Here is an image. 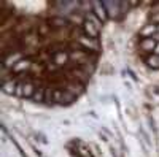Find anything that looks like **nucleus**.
Returning a JSON list of instances; mask_svg holds the SVG:
<instances>
[{
	"label": "nucleus",
	"mask_w": 159,
	"mask_h": 157,
	"mask_svg": "<svg viewBox=\"0 0 159 157\" xmlns=\"http://www.w3.org/2000/svg\"><path fill=\"white\" fill-rule=\"evenodd\" d=\"M156 32H157V25L148 22V24L140 30V37H142V40H143V38H153V37L156 35Z\"/></svg>",
	"instance_id": "nucleus-11"
},
{
	"label": "nucleus",
	"mask_w": 159,
	"mask_h": 157,
	"mask_svg": "<svg viewBox=\"0 0 159 157\" xmlns=\"http://www.w3.org/2000/svg\"><path fill=\"white\" fill-rule=\"evenodd\" d=\"M153 54L159 56V41H157V45H156V49H154V52H153Z\"/></svg>",
	"instance_id": "nucleus-18"
},
{
	"label": "nucleus",
	"mask_w": 159,
	"mask_h": 157,
	"mask_svg": "<svg viewBox=\"0 0 159 157\" xmlns=\"http://www.w3.org/2000/svg\"><path fill=\"white\" fill-rule=\"evenodd\" d=\"M150 24L159 25V11H153V15L150 16Z\"/></svg>",
	"instance_id": "nucleus-16"
},
{
	"label": "nucleus",
	"mask_w": 159,
	"mask_h": 157,
	"mask_svg": "<svg viewBox=\"0 0 159 157\" xmlns=\"http://www.w3.org/2000/svg\"><path fill=\"white\" fill-rule=\"evenodd\" d=\"M32 63H34V60H32L30 57H24L21 62H18L15 67L11 68V72H13V75L27 73V72H30V68H32Z\"/></svg>",
	"instance_id": "nucleus-4"
},
{
	"label": "nucleus",
	"mask_w": 159,
	"mask_h": 157,
	"mask_svg": "<svg viewBox=\"0 0 159 157\" xmlns=\"http://www.w3.org/2000/svg\"><path fill=\"white\" fill-rule=\"evenodd\" d=\"M52 62H54L59 68H62V67H69V65H70V54H69V51L56 52V54L52 56Z\"/></svg>",
	"instance_id": "nucleus-5"
},
{
	"label": "nucleus",
	"mask_w": 159,
	"mask_h": 157,
	"mask_svg": "<svg viewBox=\"0 0 159 157\" xmlns=\"http://www.w3.org/2000/svg\"><path fill=\"white\" fill-rule=\"evenodd\" d=\"M78 43L81 45L86 51L94 52V54H99V51H100V45H99L97 38H91V37H88V35H84V33L78 38Z\"/></svg>",
	"instance_id": "nucleus-1"
},
{
	"label": "nucleus",
	"mask_w": 159,
	"mask_h": 157,
	"mask_svg": "<svg viewBox=\"0 0 159 157\" xmlns=\"http://www.w3.org/2000/svg\"><path fill=\"white\" fill-rule=\"evenodd\" d=\"M157 32H159V25H157Z\"/></svg>",
	"instance_id": "nucleus-19"
},
{
	"label": "nucleus",
	"mask_w": 159,
	"mask_h": 157,
	"mask_svg": "<svg viewBox=\"0 0 159 157\" xmlns=\"http://www.w3.org/2000/svg\"><path fill=\"white\" fill-rule=\"evenodd\" d=\"M65 90H69L70 94H73L75 97L81 95L83 90H84V84L78 80H73V81H67V86H65Z\"/></svg>",
	"instance_id": "nucleus-7"
},
{
	"label": "nucleus",
	"mask_w": 159,
	"mask_h": 157,
	"mask_svg": "<svg viewBox=\"0 0 159 157\" xmlns=\"http://www.w3.org/2000/svg\"><path fill=\"white\" fill-rule=\"evenodd\" d=\"M83 32L84 35L91 37V38H99V27H96L91 21H86L84 19V24H83Z\"/></svg>",
	"instance_id": "nucleus-9"
},
{
	"label": "nucleus",
	"mask_w": 159,
	"mask_h": 157,
	"mask_svg": "<svg viewBox=\"0 0 159 157\" xmlns=\"http://www.w3.org/2000/svg\"><path fill=\"white\" fill-rule=\"evenodd\" d=\"M119 5L121 2H103V7L107 8V13H108V18H118L119 16Z\"/></svg>",
	"instance_id": "nucleus-8"
},
{
	"label": "nucleus",
	"mask_w": 159,
	"mask_h": 157,
	"mask_svg": "<svg viewBox=\"0 0 159 157\" xmlns=\"http://www.w3.org/2000/svg\"><path fill=\"white\" fill-rule=\"evenodd\" d=\"M22 86H24V83H18V86H16V97H22Z\"/></svg>",
	"instance_id": "nucleus-17"
},
{
	"label": "nucleus",
	"mask_w": 159,
	"mask_h": 157,
	"mask_svg": "<svg viewBox=\"0 0 159 157\" xmlns=\"http://www.w3.org/2000/svg\"><path fill=\"white\" fill-rule=\"evenodd\" d=\"M92 13L97 16L100 22H105L108 19V13H107V8L103 7V2H92Z\"/></svg>",
	"instance_id": "nucleus-6"
},
{
	"label": "nucleus",
	"mask_w": 159,
	"mask_h": 157,
	"mask_svg": "<svg viewBox=\"0 0 159 157\" xmlns=\"http://www.w3.org/2000/svg\"><path fill=\"white\" fill-rule=\"evenodd\" d=\"M24 52L22 51H18V52H10V54H5L2 56L0 59H2V67H7V68H13L18 62H21L24 59Z\"/></svg>",
	"instance_id": "nucleus-2"
},
{
	"label": "nucleus",
	"mask_w": 159,
	"mask_h": 157,
	"mask_svg": "<svg viewBox=\"0 0 159 157\" xmlns=\"http://www.w3.org/2000/svg\"><path fill=\"white\" fill-rule=\"evenodd\" d=\"M48 24H49V27L52 30H61V29H69L72 27V24L67 18H64V16H52V18H48L46 19Z\"/></svg>",
	"instance_id": "nucleus-3"
},
{
	"label": "nucleus",
	"mask_w": 159,
	"mask_h": 157,
	"mask_svg": "<svg viewBox=\"0 0 159 157\" xmlns=\"http://www.w3.org/2000/svg\"><path fill=\"white\" fill-rule=\"evenodd\" d=\"M16 86H18V81L13 78V80H10L7 83H2V90L8 95H15L16 94Z\"/></svg>",
	"instance_id": "nucleus-13"
},
{
	"label": "nucleus",
	"mask_w": 159,
	"mask_h": 157,
	"mask_svg": "<svg viewBox=\"0 0 159 157\" xmlns=\"http://www.w3.org/2000/svg\"><path fill=\"white\" fill-rule=\"evenodd\" d=\"M37 84L35 81H30V83H24L22 86V98H32L34 94L37 92Z\"/></svg>",
	"instance_id": "nucleus-10"
},
{
	"label": "nucleus",
	"mask_w": 159,
	"mask_h": 157,
	"mask_svg": "<svg viewBox=\"0 0 159 157\" xmlns=\"http://www.w3.org/2000/svg\"><path fill=\"white\" fill-rule=\"evenodd\" d=\"M156 45H157V41L154 38H143L142 43H140V49L145 51V52H154Z\"/></svg>",
	"instance_id": "nucleus-12"
},
{
	"label": "nucleus",
	"mask_w": 159,
	"mask_h": 157,
	"mask_svg": "<svg viewBox=\"0 0 159 157\" xmlns=\"http://www.w3.org/2000/svg\"><path fill=\"white\" fill-rule=\"evenodd\" d=\"M46 87L48 86H38L37 87V92L34 94L32 100L37 103H45V97H46Z\"/></svg>",
	"instance_id": "nucleus-14"
},
{
	"label": "nucleus",
	"mask_w": 159,
	"mask_h": 157,
	"mask_svg": "<svg viewBox=\"0 0 159 157\" xmlns=\"http://www.w3.org/2000/svg\"><path fill=\"white\" fill-rule=\"evenodd\" d=\"M145 62H147V65L150 68H159V56H156V54L148 56L147 59H145Z\"/></svg>",
	"instance_id": "nucleus-15"
}]
</instances>
